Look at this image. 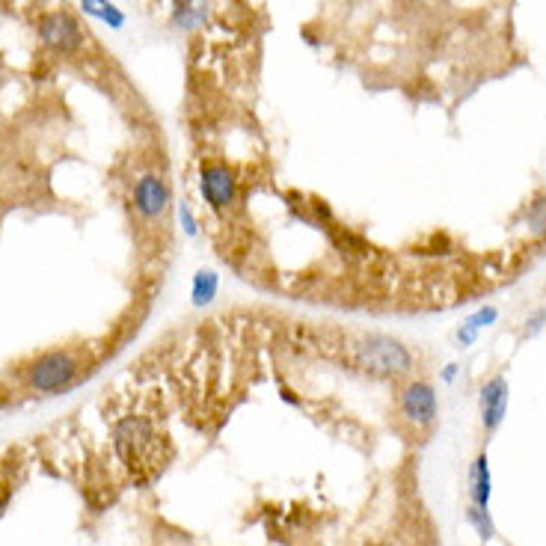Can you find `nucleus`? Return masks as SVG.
<instances>
[{
	"instance_id": "nucleus-16",
	"label": "nucleus",
	"mask_w": 546,
	"mask_h": 546,
	"mask_svg": "<svg viewBox=\"0 0 546 546\" xmlns=\"http://www.w3.org/2000/svg\"><path fill=\"white\" fill-rule=\"evenodd\" d=\"M526 229L538 238V241H546V193L538 196L529 211H526Z\"/></svg>"
},
{
	"instance_id": "nucleus-2",
	"label": "nucleus",
	"mask_w": 546,
	"mask_h": 546,
	"mask_svg": "<svg viewBox=\"0 0 546 546\" xmlns=\"http://www.w3.org/2000/svg\"><path fill=\"white\" fill-rule=\"evenodd\" d=\"M161 434L155 431V422L149 416H122L113 425V452L128 466V472L149 478L155 472V463H161Z\"/></svg>"
},
{
	"instance_id": "nucleus-18",
	"label": "nucleus",
	"mask_w": 546,
	"mask_h": 546,
	"mask_svg": "<svg viewBox=\"0 0 546 546\" xmlns=\"http://www.w3.org/2000/svg\"><path fill=\"white\" fill-rule=\"evenodd\" d=\"M457 374H460V365L449 363L446 368H443V371H440V380H443L446 386H452V383L457 380Z\"/></svg>"
},
{
	"instance_id": "nucleus-10",
	"label": "nucleus",
	"mask_w": 546,
	"mask_h": 546,
	"mask_svg": "<svg viewBox=\"0 0 546 546\" xmlns=\"http://www.w3.org/2000/svg\"><path fill=\"white\" fill-rule=\"evenodd\" d=\"M466 496H469V505L490 508V496H493V472H490V460H487L484 452L469 463V472H466Z\"/></svg>"
},
{
	"instance_id": "nucleus-7",
	"label": "nucleus",
	"mask_w": 546,
	"mask_h": 546,
	"mask_svg": "<svg viewBox=\"0 0 546 546\" xmlns=\"http://www.w3.org/2000/svg\"><path fill=\"white\" fill-rule=\"evenodd\" d=\"M398 416L410 428H416V431L431 428L440 419V398H437L434 383H428V380H407L398 389Z\"/></svg>"
},
{
	"instance_id": "nucleus-14",
	"label": "nucleus",
	"mask_w": 546,
	"mask_h": 546,
	"mask_svg": "<svg viewBox=\"0 0 546 546\" xmlns=\"http://www.w3.org/2000/svg\"><path fill=\"white\" fill-rule=\"evenodd\" d=\"M176 223H179V232L187 241H199L202 238V220H199V214H196L190 199H179L176 202Z\"/></svg>"
},
{
	"instance_id": "nucleus-6",
	"label": "nucleus",
	"mask_w": 546,
	"mask_h": 546,
	"mask_svg": "<svg viewBox=\"0 0 546 546\" xmlns=\"http://www.w3.org/2000/svg\"><path fill=\"white\" fill-rule=\"evenodd\" d=\"M131 208L143 223H164L176 208L173 187L161 173H143L131 184Z\"/></svg>"
},
{
	"instance_id": "nucleus-9",
	"label": "nucleus",
	"mask_w": 546,
	"mask_h": 546,
	"mask_svg": "<svg viewBox=\"0 0 546 546\" xmlns=\"http://www.w3.org/2000/svg\"><path fill=\"white\" fill-rule=\"evenodd\" d=\"M211 0H173V12H170V24L179 33H196L211 21Z\"/></svg>"
},
{
	"instance_id": "nucleus-11",
	"label": "nucleus",
	"mask_w": 546,
	"mask_h": 546,
	"mask_svg": "<svg viewBox=\"0 0 546 546\" xmlns=\"http://www.w3.org/2000/svg\"><path fill=\"white\" fill-rule=\"evenodd\" d=\"M220 288H223V279L214 268H196L190 276V288H187V300L193 309H208L217 303L220 297Z\"/></svg>"
},
{
	"instance_id": "nucleus-15",
	"label": "nucleus",
	"mask_w": 546,
	"mask_h": 546,
	"mask_svg": "<svg viewBox=\"0 0 546 546\" xmlns=\"http://www.w3.org/2000/svg\"><path fill=\"white\" fill-rule=\"evenodd\" d=\"M463 517H466V523L475 529V535H478L481 541H493V538H496V523H493V514H490V508H481V505H466Z\"/></svg>"
},
{
	"instance_id": "nucleus-13",
	"label": "nucleus",
	"mask_w": 546,
	"mask_h": 546,
	"mask_svg": "<svg viewBox=\"0 0 546 546\" xmlns=\"http://www.w3.org/2000/svg\"><path fill=\"white\" fill-rule=\"evenodd\" d=\"M78 6H81V12H84L87 18L101 21V24L110 27V30H122V27H125V12H122L113 0H81Z\"/></svg>"
},
{
	"instance_id": "nucleus-12",
	"label": "nucleus",
	"mask_w": 546,
	"mask_h": 546,
	"mask_svg": "<svg viewBox=\"0 0 546 546\" xmlns=\"http://www.w3.org/2000/svg\"><path fill=\"white\" fill-rule=\"evenodd\" d=\"M499 321V309L496 306H481L475 309L469 318H463V324L455 330V348L457 351H469L484 330H490L493 324Z\"/></svg>"
},
{
	"instance_id": "nucleus-5",
	"label": "nucleus",
	"mask_w": 546,
	"mask_h": 546,
	"mask_svg": "<svg viewBox=\"0 0 546 546\" xmlns=\"http://www.w3.org/2000/svg\"><path fill=\"white\" fill-rule=\"evenodd\" d=\"M36 36L39 42L60 54V57H75L84 51L87 45V27L81 24V18L69 9H54V12H45L39 21H36Z\"/></svg>"
},
{
	"instance_id": "nucleus-3",
	"label": "nucleus",
	"mask_w": 546,
	"mask_h": 546,
	"mask_svg": "<svg viewBox=\"0 0 546 546\" xmlns=\"http://www.w3.org/2000/svg\"><path fill=\"white\" fill-rule=\"evenodd\" d=\"M196 193L205 211L223 220L241 205V176L232 164L205 158L199 161V170H196Z\"/></svg>"
},
{
	"instance_id": "nucleus-4",
	"label": "nucleus",
	"mask_w": 546,
	"mask_h": 546,
	"mask_svg": "<svg viewBox=\"0 0 546 546\" xmlns=\"http://www.w3.org/2000/svg\"><path fill=\"white\" fill-rule=\"evenodd\" d=\"M24 377L36 395H63L84 377V360L78 351H69V348L45 351L27 365Z\"/></svg>"
},
{
	"instance_id": "nucleus-1",
	"label": "nucleus",
	"mask_w": 546,
	"mask_h": 546,
	"mask_svg": "<svg viewBox=\"0 0 546 546\" xmlns=\"http://www.w3.org/2000/svg\"><path fill=\"white\" fill-rule=\"evenodd\" d=\"M345 360L374 380H404L416 368V354L389 333H360L348 339Z\"/></svg>"
},
{
	"instance_id": "nucleus-8",
	"label": "nucleus",
	"mask_w": 546,
	"mask_h": 546,
	"mask_svg": "<svg viewBox=\"0 0 546 546\" xmlns=\"http://www.w3.org/2000/svg\"><path fill=\"white\" fill-rule=\"evenodd\" d=\"M508 404H511V386L505 374H493L490 380L481 383L478 389V416H481V428L487 434H496L508 416Z\"/></svg>"
},
{
	"instance_id": "nucleus-17",
	"label": "nucleus",
	"mask_w": 546,
	"mask_h": 546,
	"mask_svg": "<svg viewBox=\"0 0 546 546\" xmlns=\"http://www.w3.org/2000/svg\"><path fill=\"white\" fill-rule=\"evenodd\" d=\"M546 327V309H535L529 318H526V324H523V339H535V336H541V330Z\"/></svg>"
}]
</instances>
